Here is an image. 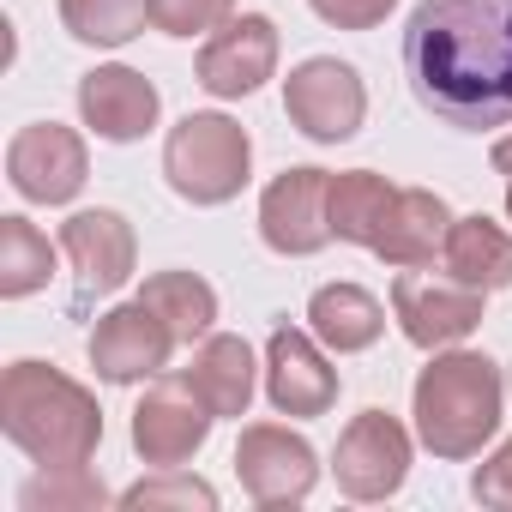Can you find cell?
I'll return each instance as SVG.
<instances>
[{
  "mask_svg": "<svg viewBox=\"0 0 512 512\" xmlns=\"http://www.w3.org/2000/svg\"><path fill=\"white\" fill-rule=\"evenodd\" d=\"M404 73L428 115L458 133L512 121V0H416Z\"/></svg>",
  "mask_w": 512,
  "mask_h": 512,
  "instance_id": "6da1fadb",
  "label": "cell"
},
{
  "mask_svg": "<svg viewBox=\"0 0 512 512\" xmlns=\"http://www.w3.org/2000/svg\"><path fill=\"white\" fill-rule=\"evenodd\" d=\"M0 428L43 470H79L103 446L97 398L49 362H13L0 374Z\"/></svg>",
  "mask_w": 512,
  "mask_h": 512,
  "instance_id": "7a4b0ae2",
  "label": "cell"
},
{
  "mask_svg": "<svg viewBox=\"0 0 512 512\" xmlns=\"http://www.w3.org/2000/svg\"><path fill=\"white\" fill-rule=\"evenodd\" d=\"M500 368L476 350H446L416 374L410 410H416V440L434 458H476L500 434Z\"/></svg>",
  "mask_w": 512,
  "mask_h": 512,
  "instance_id": "3957f363",
  "label": "cell"
},
{
  "mask_svg": "<svg viewBox=\"0 0 512 512\" xmlns=\"http://www.w3.org/2000/svg\"><path fill=\"white\" fill-rule=\"evenodd\" d=\"M253 139L229 115H181L163 139V175L187 205H229L247 187Z\"/></svg>",
  "mask_w": 512,
  "mask_h": 512,
  "instance_id": "277c9868",
  "label": "cell"
},
{
  "mask_svg": "<svg viewBox=\"0 0 512 512\" xmlns=\"http://www.w3.org/2000/svg\"><path fill=\"white\" fill-rule=\"evenodd\" d=\"M284 115L314 145H344V139H356V127L368 115V85L350 61L314 55L284 79Z\"/></svg>",
  "mask_w": 512,
  "mask_h": 512,
  "instance_id": "5b68a950",
  "label": "cell"
},
{
  "mask_svg": "<svg viewBox=\"0 0 512 512\" xmlns=\"http://www.w3.org/2000/svg\"><path fill=\"white\" fill-rule=\"evenodd\" d=\"M211 404L193 392L187 374H157L151 392L133 410V452L157 470H181L205 440H211Z\"/></svg>",
  "mask_w": 512,
  "mask_h": 512,
  "instance_id": "8992f818",
  "label": "cell"
},
{
  "mask_svg": "<svg viewBox=\"0 0 512 512\" xmlns=\"http://www.w3.org/2000/svg\"><path fill=\"white\" fill-rule=\"evenodd\" d=\"M392 314H398V326L416 350H452L482 326V290L458 284L452 272L434 278V272L410 266V272L392 278Z\"/></svg>",
  "mask_w": 512,
  "mask_h": 512,
  "instance_id": "52a82bcc",
  "label": "cell"
},
{
  "mask_svg": "<svg viewBox=\"0 0 512 512\" xmlns=\"http://www.w3.org/2000/svg\"><path fill=\"white\" fill-rule=\"evenodd\" d=\"M235 476L253 506H302L320 482V458L302 434L278 422H253L235 440Z\"/></svg>",
  "mask_w": 512,
  "mask_h": 512,
  "instance_id": "ba28073f",
  "label": "cell"
},
{
  "mask_svg": "<svg viewBox=\"0 0 512 512\" xmlns=\"http://www.w3.org/2000/svg\"><path fill=\"white\" fill-rule=\"evenodd\" d=\"M260 235L284 260H308L332 235V175L326 169H284L266 193H260Z\"/></svg>",
  "mask_w": 512,
  "mask_h": 512,
  "instance_id": "9c48e42d",
  "label": "cell"
},
{
  "mask_svg": "<svg viewBox=\"0 0 512 512\" xmlns=\"http://www.w3.org/2000/svg\"><path fill=\"white\" fill-rule=\"evenodd\" d=\"M85 175H91L85 139L61 121H37L25 133H13V145H7V181L31 205H67L85 187Z\"/></svg>",
  "mask_w": 512,
  "mask_h": 512,
  "instance_id": "30bf717a",
  "label": "cell"
},
{
  "mask_svg": "<svg viewBox=\"0 0 512 512\" xmlns=\"http://www.w3.org/2000/svg\"><path fill=\"white\" fill-rule=\"evenodd\" d=\"M332 470H338V488L350 500H386V494H398L404 476H410V434H404V422L386 416V410H362L338 434Z\"/></svg>",
  "mask_w": 512,
  "mask_h": 512,
  "instance_id": "8fae6325",
  "label": "cell"
},
{
  "mask_svg": "<svg viewBox=\"0 0 512 512\" xmlns=\"http://www.w3.org/2000/svg\"><path fill=\"white\" fill-rule=\"evenodd\" d=\"M278 73V25L266 13H241L217 25L199 49V85L211 97H253Z\"/></svg>",
  "mask_w": 512,
  "mask_h": 512,
  "instance_id": "7c38bea8",
  "label": "cell"
},
{
  "mask_svg": "<svg viewBox=\"0 0 512 512\" xmlns=\"http://www.w3.org/2000/svg\"><path fill=\"white\" fill-rule=\"evenodd\" d=\"M61 253L73 260V278H79V308L91 296H115L127 278H133V260H139V241H133V223L121 211H73L61 223Z\"/></svg>",
  "mask_w": 512,
  "mask_h": 512,
  "instance_id": "4fadbf2b",
  "label": "cell"
},
{
  "mask_svg": "<svg viewBox=\"0 0 512 512\" xmlns=\"http://www.w3.org/2000/svg\"><path fill=\"white\" fill-rule=\"evenodd\" d=\"M175 350V332L145 308V302H127V308H109L91 332V368L109 380V386H139V380H157L163 362Z\"/></svg>",
  "mask_w": 512,
  "mask_h": 512,
  "instance_id": "5bb4252c",
  "label": "cell"
},
{
  "mask_svg": "<svg viewBox=\"0 0 512 512\" xmlns=\"http://www.w3.org/2000/svg\"><path fill=\"white\" fill-rule=\"evenodd\" d=\"M266 398L278 416H326L338 404V368L296 326H278L266 344Z\"/></svg>",
  "mask_w": 512,
  "mask_h": 512,
  "instance_id": "9a60e30c",
  "label": "cell"
},
{
  "mask_svg": "<svg viewBox=\"0 0 512 512\" xmlns=\"http://www.w3.org/2000/svg\"><path fill=\"white\" fill-rule=\"evenodd\" d=\"M157 109H163L157 85H151L145 73H133V67H91V73L79 79V115H85V127H91L97 139H109V145L145 139V133L157 127Z\"/></svg>",
  "mask_w": 512,
  "mask_h": 512,
  "instance_id": "2e32d148",
  "label": "cell"
},
{
  "mask_svg": "<svg viewBox=\"0 0 512 512\" xmlns=\"http://www.w3.org/2000/svg\"><path fill=\"white\" fill-rule=\"evenodd\" d=\"M446 229H452V211L440 193L428 187H398L392 199V217H386V235H380V260L410 272V266H434V253L446 247Z\"/></svg>",
  "mask_w": 512,
  "mask_h": 512,
  "instance_id": "e0dca14e",
  "label": "cell"
},
{
  "mask_svg": "<svg viewBox=\"0 0 512 512\" xmlns=\"http://www.w3.org/2000/svg\"><path fill=\"white\" fill-rule=\"evenodd\" d=\"M308 326L326 350L338 356H356V350H374L380 332H386V308L362 290V284H320L308 296Z\"/></svg>",
  "mask_w": 512,
  "mask_h": 512,
  "instance_id": "ac0fdd59",
  "label": "cell"
},
{
  "mask_svg": "<svg viewBox=\"0 0 512 512\" xmlns=\"http://www.w3.org/2000/svg\"><path fill=\"white\" fill-rule=\"evenodd\" d=\"M440 266L458 278V284H476L482 296L488 290H506L512 284V235L494 223V217H452L446 229V247H440Z\"/></svg>",
  "mask_w": 512,
  "mask_h": 512,
  "instance_id": "d6986e66",
  "label": "cell"
},
{
  "mask_svg": "<svg viewBox=\"0 0 512 512\" xmlns=\"http://www.w3.org/2000/svg\"><path fill=\"white\" fill-rule=\"evenodd\" d=\"M187 380H193V392L211 404L217 422H223V416H247V404H253V350H247V338H229V332L199 338Z\"/></svg>",
  "mask_w": 512,
  "mask_h": 512,
  "instance_id": "ffe728a7",
  "label": "cell"
},
{
  "mask_svg": "<svg viewBox=\"0 0 512 512\" xmlns=\"http://www.w3.org/2000/svg\"><path fill=\"white\" fill-rule=\"evenodd\" d=\"M392 199H398V187H392L386 175H374V169H344V175H332V235L374 253L380 235H386Z\"/></svg>",
  "mask_w": 512,
  "mask_h": 512,
  "instance_id": "44dd1931",
  "label": "cell"
},
{
  "mask_svg": "<svg viewBox=\"0 0 512 512\" xmlns=\"http://www.w3.org/2000/svg\"><path fill=\"white\" fill-rule=\"evenodd\" d=\"M139 302L175 332V344L211 338V326H217V290L205 278H193V272H157V278H145Z\"/></svg>",
  "mask_w": 512,
  "mask_h": 512,
  "instance_id": "7402d4cb",
  "label": "cell"
},
{
  "mask_svg": "<svg viewBox=\"0 0 512 512\" xmlns=\"http://www.w3.org/2000/svg\"><path fill=\"white\" fill-rule=\"evenodd\" d=\"M55 272V247L31 217H0V296L25 302L49 284Z\"/></svg>",
  "mask_w": 512,
  "mask_h": 512,
  "instance_id": "603a6c76",
  "label": "cell"
},
{
  "mask_svg": "<svg viewBox=\"0 0 512 512\" xmlns=\"http://www.w3.org/2000/svg\"><path fill=\"white\" fill-rule=\"evenodd\" d=\"M151 0H61V25L91 49H121L145 31Z\"/></svg>",
  "mask_w": 512,
  "mask_h": 512,
  "instance_id": "cb8c5ba5",
  "label": "cell"
},
{
  "mask_svg": "<svg viewBox=\"0 0 512 512\" xmlns=\"http://www.w3.org/2000/svg\"><path fill=\"white\" fill-rule=\"evenodd\" d=\"M103 500H109V488H103L85 464H79V470H43L37 482L19 488V506H25V512H43V506H49V512H91V506H103Z\"/></svg>",
  "mask_w": 512,
  "mask_h": 512,
  "instance_id": "d4e9b609",
  "label": "cell"
},
{
  "mask_svg": "<svg viewBox=\"0 0 512 512\" xmlns=\"http://www.w3.org/2000/svg\"><path fill=\"white\" fill-rule=\"evenodd\" d=\"M235 19V0H151V25L163 37H205Z\"/></svg>",
  "mask_w": 512,
  "mask_h": 512,
  "instance_id": "484cf974",
  "label": "cell"
},
{
  "mask_svg": "<svg viewBox=\"0 0 512 512\" xmlns=\"http://www.w3.org/2000/svg\"><path fill=\"white\" fill-rule=\"evenodd\" d=\"M121 506H199V512H211V506H217V488L199 482V476L163 470V476H151V482H133V488L121 494Z\"/></svg>",
  "mask_w": 512,
  "mask_h": 512,
  "instance_id": "4316f807",
  "label": "cell"
},
{
  "mask_svg": "<svg viewBox=\"0 0 512 512\" xmlns=\"http://www.w3.org/2000/svg\"><path fill=\"white\" fill-rule=\"evenodd\" d=\"M308 7L332 31H374V25H386V13L398 7V0H308Z\"/></svg>",
  "mask_w": 512,
  "mask_h": 512,
  "instance_id": "83f0119b",
  "label": "cell"
},
{
  "mask_svg": "<svg viewBox=\"0 0 512 512\" xmlns=\"http://www.w3.org/2000/svg\"><path fill=\"white\" fill-rule=\"evenodd\" d=\"M470 494L482 500V506H500V512H512V440H500V452L470 476Z\"/></svg>",
  "mask_w": 512,
  "mask_h": 512,
  "instance_id": "f1b7e54d",
  "label": "cell"
},
{
  "mask_svg": "<svg viewBox=\"0 0 512 512\" xmlns=\"http://www.w3.org/2000/svg\"><path fill=\"white\" fill-rule=\"evenodd\" d=\"M494 169L512 181V139H500V145H494Z\"/></svg>",
  "mask_w": 512,
  "mask_h": 512,
  "instance_id": "f546056e",
  "label": "cell"
},
{
  "mask_svg": "<svg viewBox=\"0 0 512 512\" xmlns=\"http://www.w3.org/2000/svg\"><path fill=\"white\" fill-rule=\"evenodd\" d=\"M506 217H512V181H506Z\"/></svg>",
  "mask_w": 512,
  "mask_h": 512,
  "instance_id": "4dcf8cb0",
  "label": "cell"
}]
</instances>
